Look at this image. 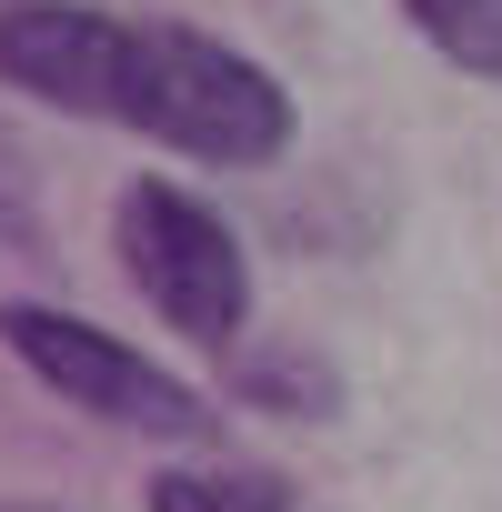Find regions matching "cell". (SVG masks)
Masks as SVG:
<instances>
[{"mask_svg":"<svg viewBox=\"0 0 502 512\" xmlns=\"http://www.w3.org/2000/svg\"><path fill=\"white\" fill-rule=\"evenodd\" d=\"M111 121H131V131L191 151V161H221V171H262V161L292 151L282 81L251 61V51L191 31V21H131Z\"/></svg>","mask_w":502,"mask_h":512,"instance_id":"6da1fadb","label":"cell"},{"mask_svg":"<svg viewBox=\"0 0 502 512\" xmlns=\"http://www.w3.org/2000/svg\"><path fill=\"white\" fill-rule=\"evenodd\" d=\"M111 231H121L131 292L171 332H191L211 352L241 342V322H251V262H241V241H231V221L211 201H191L181 181H131L121 211H111Z\"/></svg>","mask_w":502,"mask_h":512,"instance_id":"7a4b0ae2","label":"cell"},{"mask_svg":"<svg viewBox=\"0 0 502 512\" xmlns=\"http://www.w3.org/2000/svg\"><path fill=\"white\" fill-rule=\"evenodd\" d=\"M0 342H11L61 402H81V412H101L121 432H151V442H201L211 432V402L181 372H161L131 342H111L101 322H71L51 302H0Z\"/></svg>","mask_w":502,"mask_h":512,"instance_id":"3957f363","label":"cell"},{"mask_svg":"<svg viewBox=\"0 0 502 512\" xmlns=\"http://www.w3.org/2000/svg\"><path fill=\"white\" fill-rule=\"evenodd\" d=\"M121 41H131V21H121V11L21 0V11H0V81L31 91V101H61V111H81V121H111Z\"/></svg>","mask_w":502,"mask_h":512,"instance_id":"277c9868","label":"cell"},{"mask_svg":"<svg viewBox=\"0 0 502 512\" xmlns=\"http://www.w3.org/2000/svg\"><path fill=\"white\" fill-rule=\"evenodd\" d=\"M231 392L282 422H342V372L312 342H231Z\"/></svg>","mask_w":502,"mask_h":512,"instance_id":"5b68a950","label":"cell"},{"mask_svg":"<svg viewBox=\"0 0 502 512\" xmlns=\"http://www.w3.org/2000/svg\"><path fill=\"white\" fill-rule=\"evenodd\" d=\"M151 512H312L282 472H262V462H181V472H151V492H141Z\"/></svg>","mask_w":502,"mask_h":512,"instance_id":"8992f818","label":"cell"},{"mask_svg":"<svg viewBox=\"0 0 502 512\" xmlns=\"http://www.w3.org/2000/svg\"><path fill=\"white\" fill-rule=\"evenodd\" d=\"M402 11H412V31H422L452 71L502 81V0H402Z\"/></svg>","mask_w":502,"mask_h":512,"instance_id":"52a82bcc","label":"cell"},{"mask_svg":"<svg viewBox=\"0 0 502 512\" xmlns=\"http://www.w3.org/2000/svg\"><path fill=\"white\" fill-rule=\"evenodd\" d=\"M0 241H31L41 251V181H31V151H21L11 121H0Z\"/></svg>","mask_w":502,"mask_h":512,"instance_id":"ba28073f","label":"cell"},{"mask_svg":"<svg viewBox=\"0 0 502 512\" xmlns=\"http://www.w3.org/2000/svg\"><path fill=\"white\" fill-rule=\"evenodd\" d=\"M0 512H61V502H0Z\"/></svg>","mask_w":502,"mask_h":512,"instance_id":"9c48e42d","label":"cell"}]
</instances>
